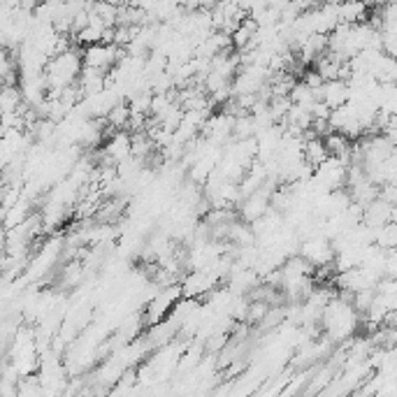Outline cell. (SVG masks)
I'll return each mask as SVG.
<instances>
[{"label":"cell","mask_w":397,"mask_h":397,"mask_svg":"<svg viewBox=\"0 0 397 397\" xmlns=\"http://www.w3.org/2000/svg\"><path fill=\"white\" fill-rule=\"evenodd\" d=\"M367 12H369V8L362 3V0H344V3H339L342 24H362V21H367Z\"/></svg>","instance_id":"10"},{"label":"cell","mask_w":397,"mask_h":397,"mask_svg":"<svg viewBox=\"0 0 397 397\" xmlns=\"http://www.w3.org/2000/svg\"><path fill=\"white\" fill-rule=\"evenodd\" d=\"M130 114H132V109H130V105L121 100L116 105L114 109L109 112L107 116V125H109V130H125L128 128V121H130Z\"/></svg>","instance_id":"12"},{"label":"cell","mask_w":397,"mask_h":397,"mask_svg":"<svg viewBox=\"0 0 397 397\" xmlns=\"http://www.w3.org/2000/svg\"><path fill=\"white\" fill-rule=\"evenodd\" d=\"M393 207L395 204L386 202L383 197H376L365 207V214H362V221L372 228H381L386 226L388 221H393Z\"/></svg>","instance_id":"6"},{"label":"cell","mask_w":397,"mask_h":397,"mask_svg":"<svg viewBox=\"0 0 397 397\" xmlns=\"http://www.w3.org/2000/svg\"><path fill=\"white\" fill-rule=\"evenodd\" d=\"M372 75L379 84H397V58L390 54H383L381 61L376 63V68L372 70Z\"/></svg>","instance_id":"11"},{"label":"cell","mask_w":397,"mask_h":397,"mask_svg":"<svg viewBox=\"0 0 397 397\" xmlns=\"http://www.w3.org/2000/svg\"><path fill=\"white\" fill-rule=\"evenodd\" d=\"M349 175V165L337 156H330L326 163H321L319 168L314 170V182L323 193H330V191H337L344 186Z\"/></svg>","instance_id":"3"},{"label":"cell","mask_w":397,"mask_h":397,"mask_svg":"<svg viewBox=\"0 0 397 397\" xmlns=\"http://www.w3.org/2000/svg\"><path fill=\"white\" fill-rule=\"evenodd\" d=\"M321 100L337 109L351 100V84L346 79H330L321 86Z\"/></svg>","instance_id":"5"},{"label":"cell","mask_w":397,"mask_h":397,"mask_svg":"<svg viewBox=\"0 0 397 397\" xmlns=\"http://www.w3.org/2000/svg\"><path fill=\"white\" fill-rule=\"evenodd\" d=\"M321 321L333 342L349 339V337L355 333V328H358V309L353 307V302H346L342 300L339 295H335L333 300L328 302Z\"/></svg>","instance_id":"1"},{"label":"cell","mask_w":397,"mask_h":397,"mask_svg":"<svg viewBox=\"0 0 397 397\" xmlns=\"http://www.w3.org/2000/svg\"><path fill=\"white\" fill-rule=\"evenodd\" d=\"M105 154H107L116 165L123 163L125 158H130L132 156V132L128 135L125 130H116L114 135L109 137L107 147H105Z\"/></svg>","instance_id":"7"},{"label":"cell","mask_w":397,"mask_h":397,"mask_svg":"<svg viewBox=\"0 0 397 397\" xmlns=\"http://www.w3.org/2000/svg\"><path fill=\"white\" fill-rule=\"evenodd\" d=\"M300 254L307 258V261L312 263V265H316V267L335 263L333 240H328L326 235H314V237H307V240H302Z\"/></svg>","instance_id":"4"},{"label":"cell","mask_w":397,"mask_h":397,"mask_svg":"<svg viewBox=\"0 0 397 397\" xmlns=\"http://www.w3.org/2000/svg\"><path fill=\"white\" fill-rule=\"evenodd\" d=\"M379 184H374L369 177H365V179L355 182L353 186H351V197H353V202L362 204V207H367L369 202L376 200L379 197Z\"/></svg>","instance_id":"9"},{"label":"cell","mask_w":397,"mask_h":397,"mask_svg":"<svg viewBox=\"0 0 397 397\" xmlns=\"http://www.w3.org/2000/svg\"><path fill=\"white\" fill-rule=\"evenodd\" d=\"M77 84H79V89L84 91V96L100 94L103 89H107V72L84 65V70H82V75H79V82Z\"/></svg>","instance_id":"8"},{"label":"cell","mask_w":397,"mask_h":397,"mask_svg":"<svg viewBox=\"0 0 397 397\" xmlns=\"http://www.w3.org/2000/svg\"><path fill=\"white\" fill-rule=\"evenodd\" d=\"M84 51H61V54L51 56L47 63V84L49 89H65V86H72L79 82V75L84 70Z\"/></svg>","instance_id":"2"}]
</instances>
